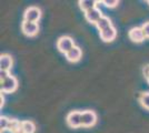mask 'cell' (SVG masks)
<instances>
[{"mask_svg":"<svg viewBox=\"0 0 149 133\" xmlns=\"http://www.w3.org/2000/svg\"><path fill=\"white\" fill-rule=\"evenodd\" d=\"M18 133H22V132H18Z\"/></svg>","mask_w":149,"mask_h":133,"instance_id":"25","label":"cell"},{"mask_svg":"<svg viewBox=\"0 0 149 133\" xmlns=\"http://www.w3.org/2000/svg\"><path fill=\"white\" fill-rule=\"evenodd\" d=\"M66 122L70 127H81V112L80 111H71L67 114Z\"/></svg>","mask_w":149,"mask_h":133,"instance_id":"6","label":"cell"},{"mask_svg":"<svg viewBox=\"0 0 149 133\" xmlns=\"http://www.w3.org/2000/svg\"><path fill=\"white\" fill-rule=\"evenodd\" d=\"M78 3H79V8H80L81 10H82L84 12H87L89 10L96 8L98 2L95 1V0H80Z\"/></svg>","mask_w":149,"mask_h":133,"instance_id":"12","label":"cell"},{"mask_svg":"<svg viewBox=\"0 0 149 133\" xmlns=\"http://www.w3.org/2000/svg\"><path fill=\"white\" fill-rule=\"evenodd\" d=\"M21 132L22 133H35L36 132V125L32 121L26 120L21 121Z\"/></svg>","mask_w":149,"mask_h":133,"instance_id":"13","label":"cell"},{"mask_svg":"<svg viewBox=\"0 0 149 133\" xmlns=\"http://www.w3.org/2000/svg\"><path fill=\"white\" fill-rule=\"evenodd\" d=\"M128 37H129V39H130L132 42H136V43H140V42H143V40L146 39L141 27L131 28L130 30H129V32H128Z\"/></svg>","mask_w":149,"mask_h":133,"instance_id":"7","label":"cell"},{"mask_svg":"<svg viewBox=\"0 0 149 133\" xmlns=\"http://www.w3.org/2000/svg\"><path fill=\"white\" fill-rule=\"evenodd\" d=\"M99 36H100V39L104 42H111L117 37V30H116V28L113 25H111V27L107 28L105 30L100 31Z\"/></svg>","mask_w":149,"mask_h":133,"instance_id":"8","label":"cell"},{"mask_svg":"<svg viewBox=\"0 0 149 133\" xmlns=\"http://www.w3.org/2000/svg\"><path fill=\"white\" fill-rule=\"evenodd\" d=\"M74 47V39L69 36H62L58 39L57 41V49L60 51L61 53H67L69 50H71Z\"/></svg>","mask_w":149,"mask_h":133,"instance_id":"2","label":"cell"},{"mask_svg":"<svg viewBox=\"0 0 149 133\" xmlns=\"http://www.w3.org/2000/svg\"><path fill=\"white\" fill-rule=\"evenodd\" d=\"M5 99H3V95L1 94V107H2V105H3V103H5Z\"/></svg>","mask_w":149,"mask_h":133,"instance_id":"22","label":"cell"},{"mask_svg":"<svg viewBox=\"0 0 149 133\" xmlns=\"http://www.w3.org/2000/svg\"><path fill=\"white\" fill-rule=\"evenodd\" d=\"M101 17H102V12L97 7L87 11V12H85V19L87 20L89 23H93V25H96Z\"/></svg>","mask_w":149,"mask_h":133,"instance_id":"9","label":"cell"},{"mask_svg":"<svg viewBox=\"0 0 149 133\" xmlns=\"http://www.w3.org/2000/svg\"><path fill=\"white\" fill-rule=\"evenodd\" d=\"M141 29H143V33H145V37H146V38H149V21L145 22V23L141 25Z\"/></svg>","mask_w":149,"mask_h":133,"instance_id":"19","label":"cell"},{"mask_svg":"<svg viewBox=\"0 0 149 133\" xmlns=\"http://www.w3.org/2000/svg\"><path fill=\"white\" fill-rule=\"evenodd\" d=\"M101 3L105 5L107 8H115V7L118 6L119 1H117V0H104V1H101Z\"/></svg>","mask_w":149,"mask_h":133,"instance_id":"18","label":"cell"},{"mask_svg":"<svg viewBox=\"0 0 149 133\" xmlns=\"http://www.w3.org/2000/svg\"><path fill=\"white\" fill-rule=\"evenodd\" d=\"M21 31L27 37H35L39 31V25L38 22H29V21H22L21 23Z\"/></svg>","mask_w":149,"mask_h":133,"instance_id":"5","label":"cell"},{"mask_svg":"<svg viewBox=\"0 0 149 133\" xmlns=\"http://www.w3.org/2000/svg\"><path fill=\"white\" fill-rule=\"evenodd\" d=\"M147 82H148V83H149V78H148V79H147Z\"/></svg>","mask_w":149,"mask_h":133,"instance_id":"23","label":"cell"},{"mask_svg":"<svg viewBox=\"0 0 149 133\" xmlns=\"http://www.w3.org/2000/svg\"><path fill=\"white\" fill-rule=\"evenodd\" d=\"M139 102L143 108L149 111V92H143L139 95Z\"/></svg>","mask_w":149,"mask_h":133,"instance_id":"16","label":"cell"},{"mask_svg":"<svg viewBox=\"0 0 149 133\" xmlns=\"http://www.w3.org/2000/svg\"><path fill=\"white\" fill-rule=\"evenodd\" d=\"M143 72V76H145V78H146V79H148V78H149V64L145 65Z\"/></svg>","mask_w":149,"mask_h":133,"instance_id":"21","label":"cell"},{"mask_svg":"<svg viewBox=\"0 0 149 133\" xmlns=\"http://www.w3.org/2000/svg\"><path fill=\"white\" fill-rule=\"evenodd\" d=\"M9 131L11 133H18L21 132V121H18L16 119L10 120V125H9Z\"/></svg>","mask_w":149,"mask_h":133,"instance_id":"15","label":"cell"},{"mask_svg":"<svg viewBox=\"0 0 149 133\" xmlns=\"http://www.w3.org/2000/svg\"><path fill=\"white\" fill-rule=\"evenodd\" d=\"M111 25H112L111 20L109 19L108 17H106V16H102L99 19V21L96 23V27H97V29L99 30V32L107 29V28H109V27H111Z\"/></svg>","mask_w":149,"mask_h":133,"instance_id":"14","label":"cell"},{"mask_svg":"<svg viewBox=\"0 0 149 133\" xmlns=\"http://www.w3.org/2000/svg\"><path fill=\"white\" fill-rule=\"evenodd\" d=\"M10 120L9 118H7L5 115H1L0 116V129H1V132L6 131L9 129V125H10Z\"/></svg>","mask_w":149,"mask_h":133,"instance_id":"17","label":"cell"},{"mask_svg":"<svg viewBox=\"0 0 149 133\" xmlns=\"http://www.w3.org/2000/svg\"><path fill=\"white\" fill-rule=\"evenodd\" d=\"M13 60L10 54L8 53H2L0 56V69L3 71H10L13 68Z\"/></svg>","mask_w":149,"mask_h":133,"instance_id":"11","label":"cell"},{"mask_svg":"<svg viewBox=\"0 0 149 133\" xmlns=\"http://www.w3.org/2000/svg\"><path fill=\"white\" fill-rule=\"evenodd\" d=\"M147 3H148V5H149V1H147Z\"/></svg>","mask_w":149,"mask_h":133,"instance_id":"24","label":"cell"},{"mask_svg":"<svg viewBox=\"0 0 149 133\" xmlns=\"http://www.w3.org/2000/svg\"><path fill=\"white\" fill-rule=\"evenodd\" d=\"M41 18V10L38 7L31 6L26 9L24 13V21L29 22H38Z\"/></svg>","mask_w":149,"mask_h":133,"instance_id":"3","label":"cell"},{"mask_svg":"<svg viewBox=\"0 0 149 133\" xmlns=\"http://www.w3.org/2000/svg\"><path fill=\"white\" fill-rule=\"evenodd\" d=\"M18 88V80L13 76H10L5 81H1V93H13Z\"/></svg>","mask_w":149,"mask_h":133,"instance_id":"4","label":"cell"},{"mask_svg":"<svg viewBox=\"0 0 149 133\" xmlns=\"http://www.w3.org/2000/svg\"><path fill=\"white\" fill-rule=\"evenodd\" d=\"M65 57H66V59L68 60L69 62H72V63L78 62L81 59V57H82V50H81L79 47L74 45L71 50H69L68 52L65 54Z\"/></svg>","mask_w":149,"mask_h":133,"instance_id":"10","label":"cell"},{"mask_svg":"<svg viewBox=\"0 0 149 133\" xmlns=\"http://www.w3.org/2000/svg\"><path fill=\"white\" fill-rule=\"evenodd\" d=\"M10 76H11V74L9 73V71H3V70L0 71V80H1V81H5V80L8 79Z\"/></svg>","mask_w":149,"mask_h":133,"instance_id":"20","label":"cell"},{"mask_svg":"<svg viewBox=\"0 0 149 133\" xmlns=\"http://www.w3.org/2000/svg\"><path fill=\"white\" fill-rule=\"evenodd\" d=\"M97 122V114L93 110H85L81 112V127H91Z\"/></svg>","mask_w":149,"mask_h":133,"instance_id":"1","label":"cell"}]
</instances>
